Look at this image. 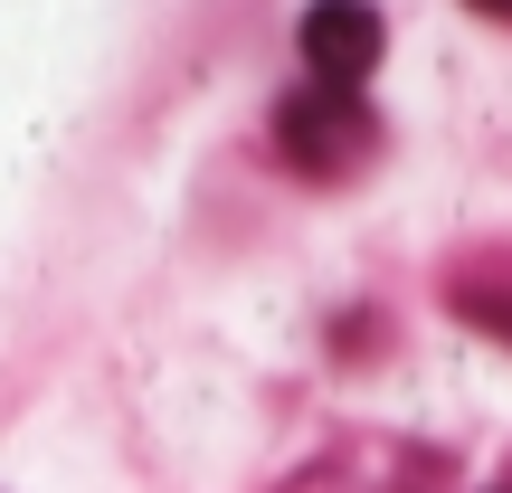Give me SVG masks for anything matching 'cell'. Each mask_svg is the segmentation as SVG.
I'll list each match as a JSON object with an SVG mask.
<instances>
[{
  "instance_id": "6da1fadb",
  "label": "cell",
  "mask_w": 512,
  "mask_h": 493,
  "mask_svg": "<svg viewBox=\"0 0 512 493\" xmlns=\"http://www.w3.org/2000/svg\"><path fill=\"white\" fill-rule=\"evenodd\" d=\"M275 152L294 171H351L370 152V105L351 86H294L275 95Z\"/></svg>"
},
{
  "instance_id": "7a4b0ae2",
  "label": "cell",
  "mask_w": 512,
  "mask_h": 493,
  "mask_svg": "<svg viewBox=\"0 0 512 493\" xmlns=\"http://www.w3.org/2000/svg\"><path fill=\"white\" fill-rule=\"evenodd\" d=\"M294 48H304L313 86H351L361 95L370 67H380V48H389V19H380V0H313V10L294 19Z\"/></svg>"
},
{
  "instance_id": "3957f363",
  "label": "cell",
  "mask_w": 512,
  "mask_h": 493,
  "mask_svg": "<svg viewBox=\"0 0 512 493\" xmlns=\"http://www.w3.org/2000/svg\"><path fill=\"white\" fill-rule=\"evenodd\" d=\"M465 10H484V19H512V0H465Z\"/></svg>"
}]
</instances>
